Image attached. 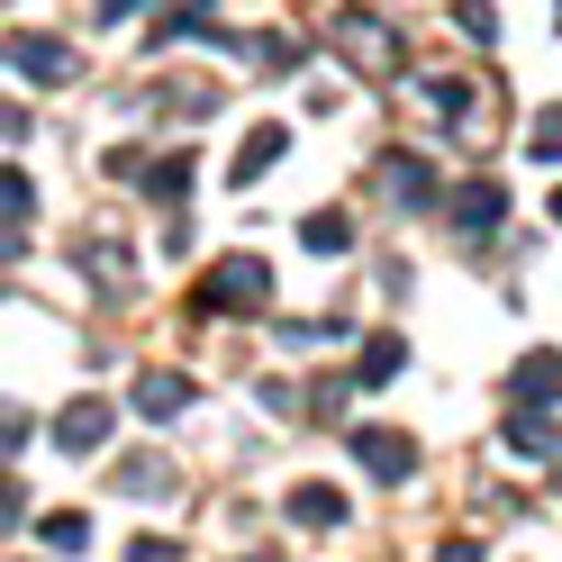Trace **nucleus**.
Returning <instances> with one entry per match:
<instances>
[{
  "label": "nucleus",
  "mask_w": 562,
  "mask_h": 562,
  "mask_svg": "<svg viewBox=\"0 0 562 562\" xmlns=\"http://www.w3.org/2000/svg\"><path fill=\"white\" fill-rule=\"evenodd\" d=\"M553 218H562V191H553Z\"/></svg>",
  "instance_id": "obj_22"
},
{
  "label": "nucleus",
  "mask_w": 562,
  "mask_h": 562,
  "mask_svg": "<svg viewBox=\"0 0 562 562\" xmlns=\"http://www.w3.org/2000/svg\"><path fill=\"white\" fill-rule=\"evenodd\" d=\"M263 300H272V263L263 255H227L209 272V291H200V308H263Z\"/></svg>",
  "instance_id": "obj_1"
},
{
  "label": "nucleus",
  "mask_w": 562,
  "mask_h": 562,
  "mask_svg": "<svg viewBox=\"0 0 562 562\" xmlns=\"http://www.w3.org/2000/svg\"><path fill=\"white\" fill-rule=\"evenodd\" d=\"M427 100H436V119H445V127H453V119L472 127V82H445V74H436V82H427Z\"/></svg>",
  "instance_id": "obj_14"
},
{
  "label": "nucleus",
  "mask_w": 562,
  "mask_h": 562,
  "mask_svg": "<svg viewBox=\"0 0 562 562\" xmlns=\"http://www.w3.org/2000/svg\"><path fill=\"white\" fill-rule=\"evenodd\" d=\"M119 490H127V499H155V490H172V472H164V463H127Z\"/></svg>",
  "instance_id": "obj_17"
},
{
  "label": "nucleus",
  "mask_w": 562,
  "mask_h": 562,
  "mask_svg": "<svg viewBox=\"0 0 562 562\" xmlns=\"http://www.w3.org/2000/svg\"><path fill=\"white\" fill-rule=\"evenodd\" d=\"M526 155H536V164H562V110H544L536 127H526Z\"/></svg>",
  "instance_id": "obj_16"
},
{
  "label": "nucleus",
  "mask_w": 562,
  "mask_h": 562,
  "mask_svg": "<svg viewBox=\"0 0 562 562\" xmlns=\"http://www.w3.org/2000/svg\"><path fill=\"white\" fill-rule=\"evenodd\" d=\"M136 408H146V417H182L191 408V381L182 372H146V381H136Z\"/></svg>",
  "instance_id": "obj_9"
},
{
  "label": "nucleus",
  "mask_w": 562,
  "mask_h": 562,
  "mask_svg": "<svg viewBox=\"0 0 562 562\" xmlns=\"http://www.w3.org/2000/svg\"><path fill=\"white\" fill-rule=\"evenodd\" d=\"M517 400H526V408H562V355L536 345V355L517 363Z\"/></svg>",
  "instance_id": "obj_6"
},
{
  "label": "nucleus",
  "mask_w": 562,
  "mask_h": 562,
  "mask_svg": "<svg viewBox=\"0 0 562 562\" xmlns=\"http://www.w3.org/2000/svg\"><path fill=\"white\" fill-rule=\"evenodd\" d=\"M146 191H155V200H182V191H191V164H182V155L155 164V182H146Z\"/></svg>",
  "instance_id": "obj_18"
},
{
  "label": "nucleus",
  "mask_w": 562,
  "mask_h": 562,
  "mask_svg": "<svg viewBox=\"0 0 562 562\" xmlns=\"http://www.w3.org/2000/svg\"><path fill=\"white\" fill-rule=\"evenodd\" d=\"M381 172H391V200H400V209H417V200H427V182H436V172L417 164V155H391Z\"/></svg>",
  "instance_id": "obj_13"
},
{
  "label": "nucleus",
  "mask_w": 562,
  "mask_h": 562,
  "mask_svg": "<svg viewBox=\"0 0 562 562\" xmlns=\"http://www.w3.org/2000/svg\"><path fill=\"white\" fill-rule=\"evenodd\" d=\"M291 526H345V490L300 481V490H291Z\"/></svg>",
  "instance_id": "obj_8"
},
{
  "label": "nucleus",
  "mask_w": 562,
  "mask_h": 562,
  "mask_svg": "<svg viewBox=\"0 0 562 562\" xmlns=\"http://www.w3.org/2000/svg\"><path fill=\"white\" fill-rule=\"evenodd\" d=\"M127 562H182V544H164V536H136V544H127Z\"/></svg>",
  "instance_id": "obj_20"
},
{
  "label": "nucleus",
  "mask_w": 562,
  "mask_h": 562,
  "mask_svg": "<svg viewBox=\"0 0 562 562\" xmlns=\"http://www.w3.org/2000/svg\"><path fill=\"white\" fill-rule=\"evenodd\" d=\"M10 64L27 82H64L74 74V46H55V37H10Z\"/></svg>",
  "instance_id": "obj_5"
},
{
  "label": "nucleus",
  "mask_w": 562,
  "mask_h": 562,
  "mask_svg": "<svg viewBox=\"0 0 562 562\" xmlns=\"http://www.w3.org/2000/svg\"><path fill=\"white\" fill-rule=\"evenodd\" d=\"M400 363H408V345H400V336H372V345H363V381H391Z\"/></svg>",
  "instance_id": "obj_15"
},
{
  "label": "nucleus",
  "mask_w": 562,
  "mask_h": 562,
  "mask_svg": "<svg viewBox=\"0 0 562 562\" xmlns=\"http://www.w3.org/2000/svg\"><path fill=\"white\" fill-rule=\"evenodd\" d=\"M255 562H272V553H255Z\"/></svg>",
  "instance_id": "obj_23"
},
{
  "label": "nucleus",
  "mask_w": 562,
  "mask_h": 562,
  "mask_svg": "<svg viewBox=\"0 0 562 562\" xmlns=\"http://www.w3.org/2000/svg\"><path fill=\"white\" fill-rule=\"evenodd\" d=\"M436 562H481V544H463V536H453V544H445Z\"/></svg>",
  "instance_id": "obj_21"
},
{
  "label": "nucleus",
  "mask_w": 562,
  "mask_h": 562,
  "mask_svg": "<svg viewBox=\"0 0 562 562\" xmlns=\"http://www.w3.org/2000/svg\"><path fill=\"white\" fill-rule=\"evenodd\" d=\"M499 218H508V191L499 182H463V191H453V227L481 236V227H499Z\"/></svg>",
  "instance_id": "obj_7"
},
{
  "label": "nucleus",
  "mask_w": 562,
  "mask_h": 562,
  "mask_svg": "<svg viewBox=\"0 0 562 562\" xmlns=\"http://www.w3.org/2000/svg\"><path fill=\"white\" fill-rule=\"evenodd\" d=\"M55 445H64V453H100V445H110V408H100V400H74V408L55 417Z\"/></svg>",
  "instance_id": "obj_3"
},
{
  "label": "nucleus",
  "mask_w": 562,
  "mask_h": 562,
  "mask_svg": "<svg viewBox=\"0 0 562 562\" xmlns=\"http://www.w3.org/2000/svg\"><path fill=\"white\" fill-rule=\"evenodd\" d=\"M355 463L381 472V481H408V472H417V445H408L400 427H355Z\"/></svg>",
  "instance_id": "obj_2"
},
{
  "label": "nucleus",
  "mask_w": 562,
  "mask_h": 562,
  "mask_svg": "<svg viewBox=\"0 0 562 562\" xmlns=\"http://www.w3.org/2000/svg\"><path fill=\"white\" fill-rule=\"evenodd\" d=\"M300 245L308 255H345V245H355V218H345V209H318V218L300 227Z\"/></svg>",
  "instance_id": "obj_10"
},
{
  "label": "nucleus",
  "mask_w": 562,
  "mask_h": 562,
  "mask_svg": "<svg viewBox=\"0 0 562 562\" xmlns=\"http://www.w3.org/2000/svg\"><path fill=\"white\" fill-rule=\"evenodd\" d=\"M508 445H517V453H562V436H553L544 408H517V417H508Z\"/></svg>",
  "instance_id": "obj_11"
},
{
  "label": "nucleus",
  "mask_w": 562,
  "mask_h": 562,
  "mask_svg": "<svg viewBox=\"0 0 562 562\" xmlns=\"http://www.w3.org/2000/svg\"><path fill=\"white\" fill-rule=\"evenodd\" d=\"M281 155H291V127H281V119H263V127L236 146V182H263V172H272Z\"/></svg>",
  "instance_id": "obj_4"
},
{
  "label": "nucleus",
  "mask_w": 562,
  "mask_h": 562,
  "mask_svg": "<svg viewBox=\"0 0 562 562\" xmlns=\"http://www.w3.org/2000/svg\"><path fill=\"white\" fill-rule=\"evenodd\" d=\"M0 200H10V227H19L27 209H37V191H27V172H10V182H0Z\"/></svg>",
  "instance_id": "obj_19"
},
{
  "label": "nucleus",
  "mask_w": 562,
  "mask_h": 562,
  "mask_svg": "<svg viewBox=\"0 0 562 562\" xmlns=\"http://www.w3.org/2000/svg\"><path fill=\"white\" fill-rule=\"evenodd\" d=\"M37 536H46L55 553H82V544H91V517H82V508H55V517H37Z\"/></svg>",
  "instance_id": "obj_12"
}]
</instances>
